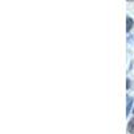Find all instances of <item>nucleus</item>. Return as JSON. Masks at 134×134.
I'll return each mask as SVG.
<instances>
[{
  "label": "nucleus",
  "instance_id": "f257e3e1",
  "mask_svg": "<svg viewBox=\"0 0 134 134\" xmlns=\"http://www.w3.org/2000/svg\"><path fill=\"white\" fill-rule=\"evenodd\" d=\"M133 24H134L133 19L127 16V18H126V31H127V32H129V31H130V30L133 28Z\"/></svg>",
  "mask_w": 134,
  "mask_h": 134
},
{
  "label": "nucleus",
  "instance_id": "f03ea898",
  "mask_svg": "<svg viewBox=\"0 0 134 134\" xmlns=\"http://www.w3.org/2000/svg\"><path fill=\"white\" fill-rule=\"evenodd\" d=\"M127 130H129L130 133H133V134H134V118H133V119H130L129 125H127Z\"/></svg>",
  "mask_w": 134,
  "mask_h": 134
},
{
  "label": "nucleus",
  "instance_id": "7ed1b4c3",
  "mask_svg": "<svg viewBox=\"0 0 134 134\" xmlns=\"http://www.w3.org/2000/svg\"><path fill=\"white\" fill-rule=\"evenodd\" d=\"M131 105H133V98H127V106H126V113H127V115H129V113H130Z\"/></svg>",
  "mask_w": 134,
  "mask_h": 134
},
{
  "label": "nucleus",
  "instance_id": "20e7f679",
  "mask_svg": "<svg viewBox=\"0 0 134 134\" xmlns=\"http://www.w3.org/2000/svg\"><path fill=\"white\" fill-rule=\"evenodd\" d=\"M127 2H134V0H127Z\"/></svg>",
  "mask_w": 134,
  "mask_h": 134
},
{
  "label": "nucleus",
  "instance_id": "39448f33",
  "mask_svg": "<svg viewBox=\"0 0 134 134\" xmlns=\"http://www.w3.org/2000/svg\"><path fill=\"white\" fill-rule=\"evenodd\" d=\"M133 114H134V109H133Z\"/></svg>",
  "mask_w": 134,
  "mask_h": 134
}]
</instances>
